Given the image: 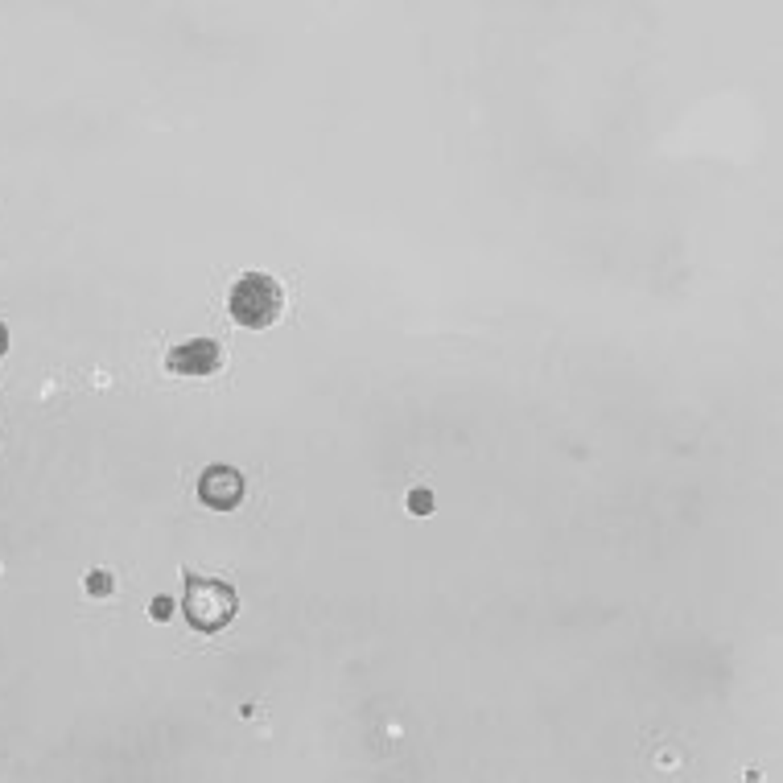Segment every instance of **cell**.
<instances>
[{"instance_id": "obj_1", "label": "cell", "mask_w": 783, "mask_h": 783, "mask_svg": "<svg viewBox=\"0 0 783 783\" xmlns=\"http://www.w3.org/2000/svg\"><path fill=\"white\" fill-rule=\"evenodd\" d=\"M281 314V285L264 277V272H248L231 285V318L248 326V330H264L272 326Z\"/></svg>"}, {"instance_id": "obj_2", "label": "cell", "mask_w": 783, "mask_h": 783, "mask_svg": "<svg viewBox=\"0 0 783 783\" xmlns=\"http://www.w3.org/2000/svg\"><path fill=\"white\" fill-rule=\"evenodd\" d=\"M235 610H240V598L219 577H190L186 582V619L198 631H223L235 619Z\"/></svg>"}, {"instance_id": "obj_3", "label": "cell", "mask_w": 783, "mask_h": 783, "mask_svg": "<svg viewBox=\"0 0 783 783\" xmlns=\"http://www.w3.org/2000/svg\"><path fill=\"white\" fill-rule=\"evenodd\" d=\"M198 495L207 507H215V512H231V507H240V499H244V474L231 466H207L198 479Z\"/></svg>"}, {"instance_id": "obj_4", "label": "cell", "mask_w": 783, "mask_h": 783, "mask_svg": "<svg viewBox=\"0 0 783 783\" xmlns=\"http://www.w3.org/2000/svg\"><path fill=\"white\" fill-rule=\"evenodd\" d=\"M219 363L223 351L215 338H194V343L169 351V371H178V376H211V371H219Z\"/></svg>"}, {"instance_id": "obj_5", "label": "cell", "mask_w": 783, "mask_h": 783, "mask_svg": "<svg viewBox=\"0 0 783 783\" xmlns=\"http://www.w3.org/2000/svg\"><path fill=\"white\" fill-rule=\"evenodd\" d=\"M87 594H95V598L112 594V573H91L87 577Z\"/></svg>"}, {"instance_id": "obj_6", "label": "cell", "mask_w": 783, "mask_h": 783, "mask_svg": "<svg viewBox=\"0 0 783 783\" xmlns=\"http://www.w3.org/2000/svg\"><path fill=\"white\" fill-rule=\"evenodd\" d=\"M408 507H413L417 516H425V512H433V495L429 491H413V495H408Z\"/></svg>"}, {"instance_id": "obj_7", "label": "cell", "mask_w": 783, "mask_h": 783, "mask_svg": "<svg viewBox=\"0 0 783 783\" xmlns=\"http://www.w3.org/2000/svg\"><path fill=\"white\" fill-rule=\"evenodd\" d=\"M149 610H153V619H157V623H165V619H169V610H174V602H169V598H153V606H149Z\"/></svg>"}, {"instance_id": "obj_8", "label": "cell", "mask_w": 783, "mask_h": 783, "mask_svg": "<svg viewBox=\"0 0 783 783\" xmlns=\"http://www.w3.org/2000/svg\"><path fill=\"white\" fill-rule=\"evenodd\" d=\"M5 351H9V330L0 326V355H5Z\"/></svg>"}]
</instances>
